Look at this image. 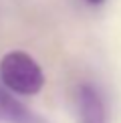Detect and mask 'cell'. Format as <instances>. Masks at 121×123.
<instances>
[{
  "mask_svg": "<svg viewBox=\"0 0 121 123\" xmlns=\"http://www.w3.org/2000/svg\"><path fill=\"white\" fill-rule=\"evenodd\" d=\"M0 123H38L30 111L0 87Z\"/></svg>",
  "mask_w": 121,
  "mask_h": 123,
  "instance_id": "cell-3",
  "label": "cell"
},
{
  "mask_svg": "<svg viewBox=\"0 0 121 123\" xmlns=\"http://www.w3.org/2000/svg\"><path fill=\"white\" fill-rule=\"evenodd\" d=\"M79 103V117L81 123H107V113H105L103 99L99 93L89 85H81L77 93Z\"/></svg>",
  "mask_w": 121,
  "mask_h": 123,
  "instance_id": "cell-2",
  "label": "cell"
},
{
  "mask_svg": "<svg viewBox=\"0 0 121 123\" xmlns=\"http://www.w3.org/2000/svg\"><path fill=\"white\" fill-rule=\"evenodd\" d=\"M0 79L18 95H36L44 85V75L38 63L22 50H12L0 61Z\"/></svg>",
  "mask_w": 121,
  "mask_h": 123,
  "instance_id": "cell-1",
  "label": "cell"
},
{
  "mask_svg": "<svg viewBox=\"0 0 121 123\" xmlns=\"http://www.w3.org/2000/svg\"><path fill=\"white\" fill-rule=\"evenodd\" d=\"M87 2H91V4H103L105 0H87Z\"/></svg>",
  "mask_w": 121,
  "mask_h": 123,
  "instance_id": "cell-4",
  "label": "cell"
}]
</instances>
